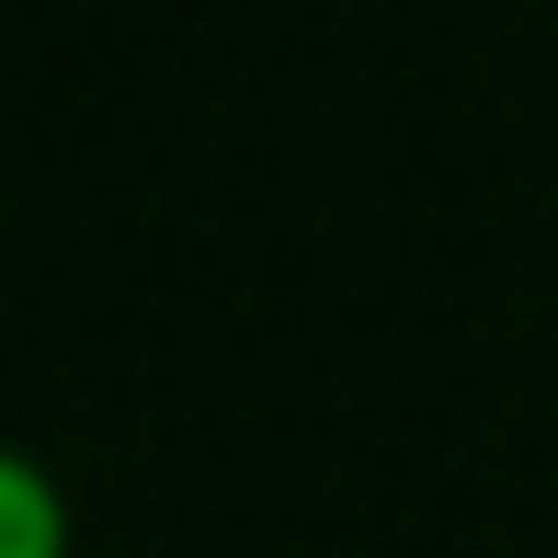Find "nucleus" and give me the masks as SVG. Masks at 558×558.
I'll list each match as a JSON object with an SVG mask.
<instances>
[{"mask_svg":"<svg viewBox=\"0 0 558 558\" xmlns=\"http://www.w3.org/2000/svg\"><path fill=\"white\" fill-rule=\"evenodd\" d=\"M0 558H58V490H46L35 456L0 468Z\"/></svg>","mask_w":558,"mask_h":558,"instance_id":"f257e3e1","label":"nucleus"}]
</instances>
